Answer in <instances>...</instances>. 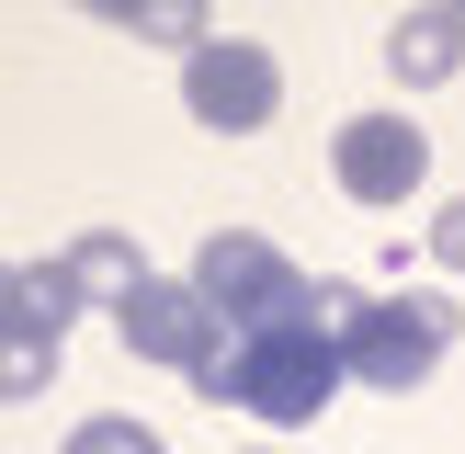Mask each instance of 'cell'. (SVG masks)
Here are the masks:
<instances>
[{
  "label": "cell",
  "instance_id": "cell-11",
  "mask_svg": "<svg viewBox=\"0 0 465 454\" xmlns=\"http://www.w3.org/2000/svg\"><path fill=\"white\" fill-rule=\"evenodd\" d=\"M45 386H57V340H45V330L0 340V409H12V398H45Z\"/></svg>",
  "mask_w": 465,
  "mask_h": 454
},
{
  "label": "cell",
  "instance_id": "cell-7",
  "mask_svg": "<svg viewBox=\"0 0 465 454\" xmlns=\"http://www.w3.org/2000/svg\"><path fill=\"white\" fill-rule=\"evenodd\" d=\"M454 68H465V12L454 0H420V12L386 23V80L398 91H443Z\"/></svg>",
  "mask_w": 465,
  "mask_h": 454
},
{
  "label": "cell",
  "instance_id": "cell-14",
  "mask_svg": "<svg viewBox=\"0 0 465 454\" xmlns=\"http://www.w3.org/2000/svg\"><path fill=\"white\" fill-rule=\"evenodd\" d=\"M80 12H91V23H125V12H136V0H80Z\"/></svg>",
  "mask_w": 465,
  "mask_h": 454
},
{
  "label": "cell",
  "instance_id": "cell-8",
  "mask_svg": "<svg viewBox=\"0 0 465 454\" xmlns=\"http://www.w3.org/2000/svg\"><path fill=\"white\" fill-rule=\"evenodd\" d=\"M91 295L68 284V262H0V340H23V330H45V340H68V318H80Z\"/></svg>",
  "mask_w": 465,
  "mask_h": 454
},
{
  "label": "cell",
  "instance_id": "cell-6",
  "mask_svg": "<svg viewBox=\"0 0 465 454\" xmlns=\"http://www.w3.org/2000/svg\"><path fill=\"white\" fill-rule=\"evenodd\" d=\"M330 182L352 204H409L431 182V136H420V114H352V125L330 136Z\"/></svg>",
  "mask_w": 465,
  "mask_h": 454
},
{
  "label": "cell",
  "instance_id": "cell-9",
  "mask_svg": "<svg viewBox=\"0 0 465 454\" xmlns=\"http://www.w3.org/2000/svg\"><path fill=\"white\" fill-rule=\"evenodd\" d=\"M57 262H68V284H80L91 307H125V295L148 284V250H136L125 227H80V239H68Z\"/></svg>",
  "mask_w": 465,
  "mask_h": 454
},
{
  "label": "cell",
  "instance_id": "cell-2",
  "mask_svg": "<svg viewBox=\"0 0 465 454\" xmlns=\"http://www.w3.org/2000/svg\"><path fill=\"white\" fill-rule=\"evenodd\" d=\"M341 386H352V363H341V330L318 307L272 318V330H239V352H227V409H250L262 431H307Z\"/></svg>",
  "mask_w": 465,
  "mask_h": 454
},
{
  "label": "cell",
  "instance_id": "cell-1",
  "mask_svg": "<svg viewBox=\"0 0 465 454\" xmlns=\"http://www.w3.org/2000/svg\"><path fill=\"white\" fill-rule=\"evenodd\" d=\"M318 318L341 330V363H352V386H375V398H409V386H431V363L454 352L465 307L431 284L409 295H363V284H318Z\"/></svg>",
  "mask_w": 465,
  "mask_h": 454
},
{
  "label": "cell",
  "instance_id": "cell-13",
  "mask_svg": "<svg viewBox=\"0 0 465 454\" xmlns=\"http://www.w3.org/2000/svg\"><path fill=\"white\" fill-rule=\"evenodd\" d=\"M431 262H443V272H465V193L431 216Z\"/></svg>",
  "mask_w": 465,
  "mask_h": 454
},
{
  "label": "cell",
  "instance_id": "cell-12",
  "mask_svg": "<svg viewBox=\"0 0 465 454\" xmlns=\"http://www.w3.org/2000/svg\"><path fill=\"white\" fill-rule=\"evenodd\" d=\"M68 454H159V431H148V420H125V409H91V420L68 431Z\"/></svg>",
  "mask_w": 465,
  "mask_h": 454
},
{
  "label": "cell",
  "instance_id": "cell-10",
  "mask_svg": "<svg viewBox=\"0 0 465 454\" xmlns=\"http://www.w3.org/2000/svg\"><path fill=\"white\" fill-rule=\"evenodd\" d=\"M204 12H216V0H136V12H125V35H136V45H171V57H193V45L216 35Z\"/></svg>",
  "mask_w": 465,
  "mask_h": 454
},
{
  "label": "cell",
  "instance_id": "cell-5",
  "mask_svg": "<svg viewBox=\"0 0 465 454\" xmlns=\"http://www.w3.org/2000/svg\"><path fill=\"white\" fill-rule=\"evenodd\" d=\"M182 114H193L204 136H262L272 114H284V57L250 35H204L193 57H182Z\"/></svg>",
  "mask_w": 465,
  "mask_h": 454
},
{
  "label": "cell",
  "instance_id": "cell-15",
  "mask_svg": "<svg viewBox=\"0 0 465 454\" xmlns=\"http://www.w3.org/2000/svg\"><path fill=\"white\" fill-rule=\"evenodd\" d=\"M454 12H465V0H454Z\"/></svg>",
  "mask_w": 465,
  "mask_h": 454
},
{
  "label": "cell",
  "instance_id": "cell-4",
  "mask_svg": "<svg viewBox=\"0 0 465 454\" xmlns=\"http://www.w3.org/2000/svg\"><path fill=\"white\" fill-rule=\"evenodd\" d=\"M193 284L216 295L227 330H272V318H307L318 307V284L295 272V250H272L262 227H216V239L193 250Z\"/></svg>",
  "mask_w": 465,
  "mask_h": 454
},
{
  "label": "cell",
  "instance_id": "cell-3",
  "mask_svg": "<svg viewBox=\"0 0 465 454\" xmlns=\"http://www.w3.org/2000/svg\"><path fill=\"white\" fill-rule=\"evenodd\" d=\"M114 330H125V352H136V363L182 375L193 398H227V352H239V330L216 318V295H204L193 272H148V284L114 307Z\"/></svg>",
  "mask_w": 465,
  "mask_h": 454
}]
</instances>
